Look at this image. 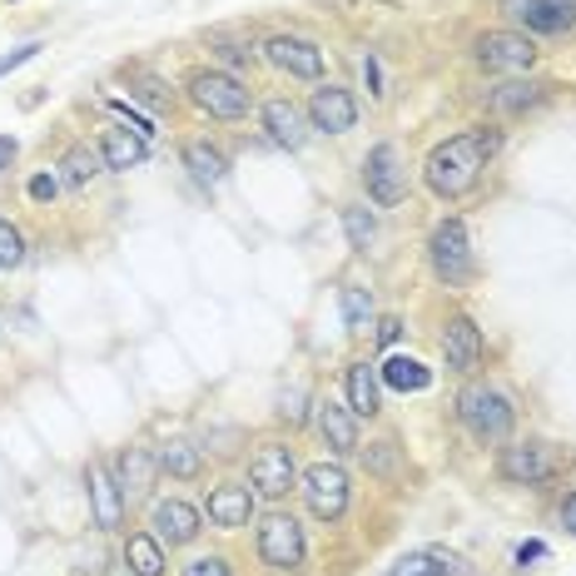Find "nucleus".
Instances as JSON below:
<instances>
[{"instance_id":"nucleus-31","label":"nucleus","mask_w":576,"mask_h":576,"mask_svg":"<svg viewBox=\"0 0 576 576\" xmlns=\"http://www.w3.org/2000/svg\"><path fill=\"white\" fill-rule=\"evenodd\" d=\"M383 576H447V572L433 552H408V557H398Z\"/></svg>"},{"instance_id":"nucleus-17","label":"nucleus","mask_w":576,"mask_h":576,"mask_svg":"<svg viewBox=\"0 0 576 576\" xmlns=\"http://www.w3.org/2000/svg\"><path fill=\"white\" fill-rule=\"evenodd\" d=\"M314 423H318V437H324V443L334 447L338 457L358 453V418H354V408H348V403L324 398V403H318V413H314Z\"/></svg>"},{"instance_id":"nucleus-1","label":"nucleus","mask_w":576,"mask_h":576,"mask_svg":"<svg viewBox=\"0 0 576 576\" xmlns=\"http://www.w3.org/2000/svg\"><path fill=\"white\" fill-rule=\"evenodd\" d=\"M497 149H503V135L497 130H463L433 149L428 165H423V179H428V189L437 199H463L467 189L483 179L487 159H493Z\"/></svg>"},{"instance_id":"nucleus-39","label":"nucleus","mask_w":576,"mask_h":576,"mask_svg":"<svg viewBox=\"0 0 576 576\" xmlns=\"http://www.w3.org/2000/svg\"><path fill=\"white\" fill-rule=\"evenodd\" d=\"M363 80H368L373 95H383V70H378V56H363Z\"/></svg>"},{"instance_id":"nucleus-4","label":"nucleus","mask_w":576,"mask_h":576,"mask_svg":"<svg viewBox=\"0 0 576 576\" xmlns=\"http://www.w3.org/2000/svg\"><path fill=\"white\" fill-rule=\"evenodd\" d=\"M189 100L205 115H215V120H244V115L254 110V95L244 90V80H234V75H224V70H199L195 80H189Z\"/></svg>"},{"instance_id":"nucleus-5","label":"nucleus","mask_w":576,"mask_h":576,"mask_svg":"<svg viewBox=\"0 0 576 576\" xmlns=\"http://www.w3.org/2000/svg\"><path fill=\"white\" fill-rule=\"evenodd\" d=\"M298 493H304V507L314 512L318 522H338L348 512V493H354V487H348V473L338 463H314L304 473V487H298Z\"/></svg>"},{"instance_id":"nucleus-34","label":"nucleus","mask_w":576,"mask_h":576,"mask_svg":"<svg viewBox=\"0 0 576 576\" xmlns=\"http://www.w3.org/2000/svg\"><path fill=\"white\" fill-rule=\"evenodd\" d=\"M304 403H308L304 388H294V393H284V398H279V418L288 423V428H304V423H308V408H304Z\"/></svg>"},{"instance_id":"nucleus-38","label":"nucleus","mask_w":576,"mask_h":576,"mask_svg":"<svg viewBox=\"0 0 576 576\" xmlns=\"http://www.w3.org/2000/svg\"><path fill=\"white\" fill-rule=\"evenodd\" d=\"M398 338H403V318H378V344L393 348Z\"/></svg>"},{"instance_id":"nucleus-40","label":"nucleus","mask_w":576,"mask_h":576,"mask_svg":"<svg viewBox=\"0 0 576 576\" xmlns=\"http://www.w3.org/2000/svg\"><path fill=\"white\" fill-rule=\"evenodd\" d=\"M547 557V542H522L517 547V567H527V562H542Z\"/></svg>"},{"instance_id":"nucleus-16","label":"nucleus","mask_w":576,"mask_h":576,"mask_svg":"<svg viewBox=\"0 0 576 576\" xmlns=\"http://www.w3.org/2000/svg\"><path fill=\"white\" fill-rule=\"evenodd\" d=\"M149 527H155L159 542H169V547H189V542L199 537V512L189 503H179V497H165V503L149 507Z\"/></svg>"},{"instance_id":"nucleus-24","label":"nucleus","mask_w":576,"mask_h":576,"mask_svg":"<svg viewBox=\"0 0 576 576\" xmlns=\"http://www.w3.org/2000/svg\"><path fill=\"white\" fill-rule=\"evenodd\" d=\"M185 165H189V175H195L199 185H224V179H229V155H224L219 145H209V140H189L185 145Z\"/></svg>"},{"instance_id":"nucleus-13","label":"nucleus","mask_w":576,"mask_h":576,"mask_svg":"<svg viewBox=\"0 0 576 576\" xmlns=\"http://www.w3.org/2000/svg\"><path fill=\"white\" fill-rule=\"evenodd\" d=\"M497 473H503V483L542 487V483L552 477V453H547V443H512V447H503V457H497Z\"/></svg>"},{"instance_id":"nucleus-9","label":"nucleus","mask_w":576,"mask_h":576,"mask_svg":"<svg viewBox=\"0 0 576 576\" xmlns=\"http://www.w3.org/2000/svg\"><path fill=\"white\" fill-rule=\"evenodd\" d=\"M503 16L527 36H567L576 26V0H503Z\"/></svg>"},{"instance_id":"nucleus-6","label":"nucleus","mask_w":576,"mask_h":576,"mask_svg":"<svg viewBox=\"0 0 576 576\" xmlns=\"http://www.w3.org/2000/svg\"><path fill=\"white\" fill-rule=\"evenodd\" d=\"M259 557L269 562L274 572L304 567L308 542H304V527H298V522L288 517V512H269V517L259 522Z\"/></svg>"},{"instance_id":"nucleus-12","label":"nucleus","mask_w":576,"mask_h":576,"mask_svg":"<svg viewBox=\"0 0 576 576\" xmlns=\"http://www.w3.org/2000/svg\"><path fill=\"white\" fill-rule=\"evenodd\" d=\"M308 125L324 135H348L358 125V100L344 85H318L314 100H308Z\"/></svg>"},{"instance_id":"nucleus-14","label":"nucleus","mask_w":576,"mask_h":576,"mask_svg":"<svg viewBox=\"0 0 576 576\" xmlns=\"http://www.w3.org/2000/svg\"><path fill=\"white\" fill-rule=\"evenodd\" d=\"M443 358L453 373H477V363H483V328L467 314H453L443 324Z\"/></svg>"},{"instance_id":"nucleus-29","label":"nucleus","mask_w":576,"mask_h":576,"mask_svg":"<svg viewBox=\"0 0 576 576\" xmlns=\"http://www.w3.org/2000/svg\"><path fill=\"white\" fill-rule=\"evenodd\" d=\"M159 473L169 477H199V447L195 443H169L159 453Z\"/></svg>"},{"instance_id":"nucleus-22","label":"nucleus","mask_w":576,"mask_h":576,"mask_svg":"<svg viewBox=\"0 0 576 576\" xmlns=\"http://www.w3.org/2000/svg\"><path fill=\"white\" fill-rule=\"evenodd\" d=\"M378 383H383L378 368H368V363H348L344 388H348V408H354V418H378V408H383Z\"/></svg>"},{"instance_id":"nucleus-20","label":"nucleus","mask_w":576,"mask_h":576,"mask_svg":"<svg viewBox=\"0 0 576 576\" xmlns=\"http://www.w3.org/2000/svg\"><path fill=\"white\" fill-rule=\"evenodd\" d=\"M264 130L279 149H304L308 145V125H304V110L294 100H269L264 105Z\"/></svg>"},{"instance_id":"nucleus-8","label":"nucleus","mask_w":576,"mask_h":576,"mask_svg":"<svg viewBox=\"0 0 576 576\" xmlns=\"http://www.w3.org/2000/svg\"><path fill=\"white\" fill-rule=\"evenodd\" d=\"M473 56L483 70H497V75H522L537 66V46L522 30H487V36H477Z\"/></svg>"},{"instance_id":"nucleus-15","label":"nucleus","mask_w":576,"mask_h":576,"mask_svg":"<svg viewBox=\"0 0 576 576\" xmlns=\"http://www.w3.org/2000/svg\"><path fill=\"white\" fill-rule=\"evenodd\" d=\"M85 487H90V507H95L100 532H115L125 522V503H130V497L120 493V483H115V473L105 463H90L85 467Z\"/></svg>"},{"instance_id":"nucleus-7","label":"nucleus","mask_w":576,"mask_h":576,"mask_svg":"<svg viewBox=\"0 0 576 576\" xmlns=\"http://www.w3.org/2000/svg\"><path fill=\"white\" fill-rule=\"evenodd\" d=\"M363 185H368V199L383 209L403 205L408 195V169H403L398 145H373L368 159H363Z\"/></svg>"},{"instance_id":"nucleus-35","label":"nucleus","mask_w":576,"mask_h":576,"mask_svg":"<svg viewBox=\"0 0 576 576\" xmlns=\"http://www.w3.org/2000/svg\"><path fill=\"white\" fill-rule=\"evenodd\" d=\"M185 576H234V567L224 557H195L185 567Z\"/></svg>"},{"instance_id":"nucleus-42","label":"nucleus","mask_w":576,"mask_h":576,"mask_svg":"<svg viewBox=\"0 0 576 576\" xmlns=\"http://www.w3.org/2000/svg\"><path fill=\"white\" fill-rule=\"evenodd\" d=\"M16 140H10V135H0V175H6V169H10V159H16Z\"/></svg>"},{"instance_id":"nucleus-30","label":"nucleus","mask_w":576,"mask_h":576,"mask_svg":"<svg viewBox=\"0 0 576 576\" xmlns=\"http://www.w3.org/2000/svg\"><path fill=\"white\" fill-rule=\"evenodd\" d=\"M338 308H344V324L358 334V328H368V318H373V294L358 288V284H348L344 294H338Z\"/></svg>"},{"instance_id":"nucleus-11","label":"nucleus","mask_w":576,"mask_h":576,"mask_svg":"<svg viewBox=\"0 0 576 576\" xmlns=\"http://www.w3.org/2000/svg\"><path fill=\"white\" fill-rule=\"evenodd\" d=\"M264 60L284 75H298V80H318L324 75V50L304 36H269L264 40Z\"/></svg>"},{"instance_id":"nucleus-32","label":"nucleus","mask_w":576,"mask_h":576,"mask_svg":"<svg viewBox=\"0 0 576 576\" xmlns=\"http://www.w3.org/2000/svg\"><path fill=\"white\" fill-rule=\"evenodd\" d=\"M363 463H368V473L393 477V467H398V443H393V437H383V443H373L368 453H363Z\"/></svg>"},{"instance_id":"nucleus-25","label":"nucleus","mask_w":576,"mask_h":576,"mask_svg":"<svg viewBox=\"0 0 576 576\" xmlns=\"http://www.w3.org/2000/svg\"><path fill=\"white\" fill-rule=\"evenodd\" d=\"M378 378L388 383L393 393H428L433 388V368H423L418 358H403V354H393L388 363H383Z\"/></svg>"},{"instance_id":"nucleus-36","label":"nucleus","mask_w":576,"mask_h":576,"mask_svg":"<svg viewBox=\"0 0 576 576\" xmlns=\"http://www.w3.org/2000/svg\"><path fill=\"white\" fill-rule=\"evenodd\" d=\"M56 195H60V179L56 175H36V179H30V199H36V205H50Z\"/></svg>"},{"instance_id":"nucleus-27","label":"nucleus","mask_w":576,"mask_h":576,"mask_svg":"<svg viewBox=\"0 0 576 576\" xmlns=\"http://www.w3.org/2000/svg\"><path fill=\"white\" fill-rule=\"evenodd\" d=\"M100 169H105V155L90 145H75V149H66V159H60V175H66L70 189H90V179L100 175Z\"/></svg>"},{"instance_id":"nucleus-3","label":"nucleus","mask_w":576,"mask_h":576,"mask_svg":"<svg viewBox=\"0 0 576 576\" xmlns=\"http://www.w3.org/2000/svg\"><path fill=\"white\" fill-rule=\"evenodd\" d=\"M428 264H433V274L443 279L447 288H463L467 279H473V269H477V259H473V239H467V224L463 219H443L433 229V239H428Z\"/></svg>"},{"instance_id":"nucleus-28","label":"nucleus","mask_w":576,"mask_h":576,"mask_svg":"<svg viewBox=\"0 0 576 576\" xmlns=\"http://www.w3.org/2000/svg\"><path fill=\"white\" fill-rule=\"evenodd\" d=\"M344 229H348V244H354V254H368V244L378 239V219H373L363 205H344Z\"/></svg>"},{"instance_id":"nucleus-33","label":"nucleus","mask_w":576,"mask_h":576,"mask_svg":"<svg viewBox=\"0 0 576 576\" xmlns=\"http://www.w3.org/2000/svg\"><path fill=\"white\" fill-rule=\"evenodd\" d=\"M20 259H26V239L10 219H0V269H16Z\"/></svg>"},{"instance_id":"nucleus-21","label":"nucleus","mask_w":576,"mask_h":576,"mask_svg":"<svg viewBox=\"0 0 576 576\" xmlns=\"http://www.w3.org/2000/svg\"><path fill=\"white\" fill-rule=\"evenodd\" d=\"M100 155H105V169H135V165H145L149 140L145 135H135L130 125H115V130H105Z\"/></svg>"},{"instance_id":"nucleus-10","label":"nucleus","mask_w":576,"mask_h":576,"mask_svg":"<svg viewBox=\"0 0 576 576\" xmlns=\"http://www.w3.org/2000/svg\"><path fill=\"white\" fill-rule=\"evenodd\" d=\"M249 483H254V493H259V497L284 503V497L294 493V483H298L294 453H288L284 443H264L259 453H254V463H249Z\"/></svg>"},{"instance_id":"nucleus-41","label":"nucleus","mask_w":576,"mask_h":576,"mask_svg":"<svg viewBox=\"0 0 576 576\" xmlns=\"http://www.w3.org/2000/svg\"><path fill=\"white\" fill-rule=\"evenodd\" d=\"M562 527H567L572 537H576V493L562 497Z\"/></svg>"},{"instance_id":"nucleus-19","label":"nucleus","mask_w":576,"mask_h":576,"mask_svg":"<svg viewBox=\"0 0 576 576\" xmlns=\"http://www.w3.org/2000/svg\"><path fill=\"white\" fill-rule=\"evenodd\" d=\"M110 473H115V483H120L125 497H145L149 483H155V473H159V457L149 453V447H125V453L115 457Z\"/></svg>"},{"instance_id":"nucleus-23","label":"nucleus","mask_w":576,"mask_h":576,"mask_svg":"<svg viewBox=\"0 0 576 576\" xmlns=\"http://www.w3.org/2000/svg\"><path fill=\"white\" fill-rule=\"evenodd\" d=\"M552 85H537V80H507V85H493L487 90V105H493L497 115H527L532 105L547 100Z\"/></svg>"},{"instance_id":"nucleus-18","label":"nucleus","mask_w":576,"mask_h":576,"mask_svg":"<svg viewBox=\"0 0 576 576\" xmlns=\"http://www.w3.org/2000/svg\"><path fill=\"white\" fill-rule=\"evenodd\" d=\"M254 517V493L244 483H219V487H209V522L224 532H234V527H244V522Z\"/></svg>"},{"instance_id":"nucleus-26","label":"nucleus","mask_w":576,"mask_h":576,"mask_svg":"<svg viewBox=\"0 0 576 576\" xmlns=\"http://www.w3.org/2000/svg\"><path fill=\"white\" fill-rule=\"evenodd\" d=\"M125 567H130V576H165V547H159L155 532H135L125 542Z\"/></svg>"},{"instance_id":"nucleus-2","label":"nucleus","mask_w":576,"mask_h":576,"mask_svg":"<svg viewBox=\"0 0 576 576\" xmlns=\"http://www.w3.org/2000/svg\"><path fill=\"white\" fill-rule=\"evenodd\" d=\"M457 418H463V428L477 437V443H503L512 433V423H517V408H512L507 393L487 388V383H467L463 393H457Z\"/></svg>"},{"instance_id":"nucleus-37","label":"nucleus","mask_w":576,"mask_h":576,"mask_svg":"<svg viewBox=\"0 0 576 576\" xmlns=\"http://www.w3.org/2000/svg\"><path fill=\"white\" fill-rule=\"evenodd\" d=\"M40 56V46H20V50H10V56H0V75H10L16 66H26V60H36Z\"/></svg>"}]
</instances>
